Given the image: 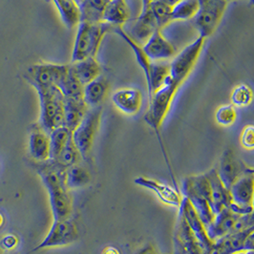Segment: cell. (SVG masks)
Instances as JSON below:
<instances>
[{"mask_svg":"<svg viewBox=\"0 0 254 254\" xmlns=\"http://www.w3.org/2000/svg\"><path fill=\"white\" fill-rule=\"evenodd\" d=\"M66 168L53 162V165L43 166L38 173L48 190L54 220L70 218L72 213V200L65 183Z\"/></svg>","mask_w":254,"mask_h":254,"instance_id":"6da1fadb","label":"cell"},{"mask_svg":"<svg viewBox=\"0 0 254 254\" xmlns=\"http://www.w3.org/2000/svg\"><path fill=\"white\" fill-rule=\"evenodd\" d=\"M113 29L114 26L106 22H79L76 29L71 64L89 58H96L103 38Z\"/></svg>","mask_w":254,"mask_h":254,"instance_id":"7a4b0ae2","label":"cell"},{"mask_svg":"<svg viewBox=\"0 0 254 254\" xmlns=\"http://www.w3.org/2000/svg\"><path fill=\"white\" fill-rule=\"evenodd\" d=\"M181 84L172 79L169 76L163 87L157 90L149 99V106L144 115V122L152 128L160 138V130L169 113L172 102L177 95Z\"/></svg>","mask_w":254,"mask_h":254,"instance_id":"3957f363","label":"cell"},{"mask_svg":"<svg viewBox=\"0 0 254 254\" xmlns=\"http://www.w3.org/2000/svg\"><path fill=\"white\" fill-rule=\"evenodd\" d=\"M36 90L40 102L38 127L50 134L64 125V96L58 86Z\"/></svg>","mask_w":254,"mask_h":254,"instance_id":"277c9868","label":"cell"},{"mask_svg":"<svg viewBox=\"0 0 254 254\" xmlns=\"http://www.w3.org/2000/svg\"><path fill=\"white\" fill-rule=\"evenodd\" d=\"M228 8V0H199V11L193 18L199 36L210 38L220 25Z\"/></svg>","mask_w":254,"mask_h":254,"instance_id":"5b68a950","label":"cell"},{"mask_svg":"<svg viewBox=\"0 0 254 254\" xmlns=\"http://www.w3.org/2000/svg\"><path fill=\"white\" fill-rule=\"evenodd\" d=\"M205 38L199 36L193 42L186 46L169 64L170 76L183 85L190 76L203 51Z\"/></svg>","mask_w":254,"mask_h":254,"instance_id":"8992f818","label":"cell"},{"mask_svg":"<svg viewBox=\"0 0 254 254\" xmlns=\"http://www.w3.org/2000/svg\"><path fill=\"white\" fill-rule=\"evenodd\" d=\"M102 106L89 108L78 127L72 132L73 141L81 158L87 159L93 147L102 119Z\"/></svg>","mask_w":254,"mask_h":254,"instance_id":"52a82bcc","label":"cell"},{"mask_svg":"<svg viewBox=\"0 0 254 254\" xmlns=\"http://www.w3.org/2000/svg\"><path fill=\"white\" fill-rule=\"evenodd\" d=\"M69 71V64H33L25 74L28 82L37 88L59 86Z\"/></svg>","mask_w":254,"mask_h":254,"instance_id":"ba28073f","label":"cell"},{"mask_svg":"<svg viewBox=\"0 0 254 254\" xmlns=\"http://www.w3.org/2000/svg\"><path fill=\"white\" fill-rule=\"evenodd\" d=\"M232 203L231 209L246 215L253 212L254 198V169L249 168L229 189Z\"/></svg>","mask_w":254,"mask_h":254,"instance_id":"9c48e42d","label":"cell"},{"mask_svg":"<svg viewBox=\"0 0 254 254\" xmlns=\"http://www.w3.org/2000/svg\"><path fill=\"white\" fill-rule=\"evenodd\" d=\"M77 238L78 232L76 223L72 219L54 220L49 233L33 252H38L47 248L67 246L76 242Z\"/></svg>","mask_w":254,"mask_h":254,"instance_id":"30bf717a","label":"cell"},{"mask_svg":"<svg viewBox=\"0 0 254 254\" xmlns=\"http://www.w3.org/2000/svg\"><path fill=\"white\" fill-rule=\"evenodd\" d=\"M174 254H208L181 212L174 231Z\"/></svg>","mask_w":254,"mask_h":254,"instance_id":"8fae6325","label":"cell"},{"mask_svg":"<svg viewBox=\"0 0 254 254\" xmlns=\"http://www.w3.org/2000/svg\"><path fill=\"white\" fill-rule=\"evenodd\" d=\"M248 169L249 167L229 148L222 154L219 166L217 167L219 177L229 190Z\"/></svg>","mask_w":254,"mask_h":254,"instance_id":"7c38bea8","label":"cell"},{"mask_svg":"<svg viewBox=\"0 0 254 254\" xmlns=\"http://www.w3.org/2000/svg\"><path fill=\"white\" fill-rule=\"evenodd\" d=\"M134 183L141 188L154 192L162 203L178 209L181 207L184 197L179 192L177 188H172L171 186L161 183L157 180L145 177H138L135 179Z\"/></svg>","mask_w":254,"mask_h":254,"instance_id":"4fadbf2b","label":"cell"},{"mask_svg":"<svg viewBox=\"0 0 254 254\" xmlns=\"http://www.w3.org/2000/svg\"><path fill=\"white\" fill-rule=\"evenodd\" d=\"M206 176L209 182V204L216 215L224 208L231 205V194L229 189L219 177L217 168H213L206 172Z\"/></svg>","mask_w":254,"mask_h":254,"instance_id":"5bb4252c","label":"cell"},{"mask_svg":"<svg viewBox=\"0 0 254 254\" xmlns=\"http://www.w3.org/2000/svg\"><path fill=\"white\" fill-rule=\"evenodd\" d=\"M142 49L149 60L154 63L165 62L175 56V48L162 34L161 30H156L150 38L142 45Z\"/></svg>","mask_w":254,"mask_h":254,"instance_id":"9a60e30c","label":"cell"},{"mask_svg":"<svg viewBox=\"0 0 254 254\" xmlns=\"http://www.w3.org/2000/svg\"><path fill=\"white\" fill-rule=\"evenodd\" d=\"M240 217L241 214L235 212L230 206L224 208L215 215L213 222L206 228L209 239L212 242H216L222 237L232 233Z\"/></svg>","mask_w":254,"mask_h":254,"instance_id":"2e32d148","label":"cell"},{"mask_svg":"<svg viewBox=\"0 0 254 254\" xmlns=\"http://www.w3.org/2000/svg\"><path fill=\"white\" fill-rule=\"evenodd\" d=\"M112 102L124 114L134 116L140 112L142 105V93L134 87L116 90L112 95Z\"/></svg>","mask_w":254,"mask_h":254,"instance_id":"e0dca14e","label":"cell"},{"mask_svg":"<svg viewBox=\"0 0 254 254\" xmlns=\"http://www.w3.org/2000/svg\"><path fill=\"white\" fill-rule=\"evenodd\" d=\"M179 212H181L183 214V216L185 217L187 223L190 227V229L194 232V234L196 235V237L198 238V240L203 245V248L209 254L214 242H212L209 239V237L207 235L206 228L203 225L202 220L196 213L195 209L191 205L190 201L185 197H184V200H183L181 207L179 208Z\"/></svg>","mask_w":254,"mask_h":254,"instance_id":"ac0fdd59","label":"cell"},{"mask_svg":"<svg viewBox=\"0 0 254 254\" xmlns=\"http://www.w3.org/2000/svg\"><path fill=\"white\" fill-rule=\"evenodd\" d=\"M29 151L31 156L38 162L51 160L50 135L39 127L31 132Z\"/></svg>","mask_w":254,"mask_h":254,"instance_id":"d6986e66","label":"cell"},{"mask_svg":"<svg viewBox=\"0 0 254 254\" xmlns=\"http://www.w3.org/2000/svg\"><path fill=\"white\" fill-rule=\"evenodd\" d=\"M183 196L190 201L196 213L202 220L205 228L209 227L215 218V214L208 201L201 194L191 189L185 182L183 183Z\"/></svg>","mask_w":254,"mask_h":254,"instance_id":"ffe728a7","label":"cell"},{"mask_svg":"<svg viewBox=\"0 0 254 254\" xmlns=\"http://www.w3.org/2000/svg\"><path fill=\"white\" fill-rule=\"evenodd\" d=\"M109 91V82L104 76H100L83 88V101L89 108L102 106Z\"/></svg>","mask_w":254,"mask_h":254,"instance_id":"44dd1931","label":"cell"},{"mask_svg":"<svg viewBox=\"0 0 254 254\" xmlns=\"http://www.w3.org/2000/svg\"><path fill=\"white\" fill-rule=\"evenodd\" d=\"M89 107L82 100L64 98V127L72 132L78 127Z\"/></svg>","mask_w":254,"mask_h":254,"instance_id":"7402d4cb","label":"cell"},{"mask_svg":"<svg viewBox=\"0 0 254 254\" xmlns=\"http://www.w3.org/2000/svg\"><path fill=\"white\" fill-rule=\"evenodd\" d=\"M70 64V69L82 85H86L94 79L102 76L101 64L96 58H89Z\"/></svg>","mask_w":254,"mask_h":254,"instance_id":"603a6c76","label":"cell"},{"mask_svg":"<svg viewBox=\"0 0 254 254\" xmlns=\"http://www.w3.org/2000/svg\"><path fill=\"white\" fill-rule=\"evenodd\" d=\"M131 11L127 0H110L103 13V22L123 27L130 19Z\"/></svg>","mask_w":254,"mask_h":254,"instance_id":"cb8c5ba5","label":"cell"},{"mask_svg":"<svg viewBox=\"0 0 254 254\" xmlns=\"http://www.w3.org/2000/svg\"><path fill=\"white\" fill-rule=\"evenodd\" d=\"M110 0H83L79 4L80 22H103V13Z\"/></svg>","mask_w":254,"mask_h":254,"instance_id":"d4e9b609","label":"cell"},{"mask_svg":"<svg viewBox=\"0 0 254 254\" xmlns=\"http://www.w3.org/2000/svg\"><path fill=\"white\" fill-rule=\"evenodd\" d=\"M65 26L68 29L77 27L80 22L79 5L75 0H53Z\"/></svg>","mask_w":254,"mask_h":254,"instance_id":"484cf974","label":"cell"},{"mask_svg":"<svg viewBox=\"0 0 254 254\" xmlns=\"http://www.w3.org/2000/svg\"><path fill=\"white\" fill-rule=\"evenodd\" d=\"M169 76H170L169 64H166L165 62H159V63L153 62L150 75L148 79L146 80V86H147L149 99L157 90L164 86L166 79Z\"/></svg>","mask_w":254,"mask_h":254,"instance_id":"4316f807","label":"cell"},{"mask_svg":"<svg viewBox=\"0 0 254 254\" xmlns=\"http://www.w3.org/2000/svg\"><path fill=\"white\" fill-rule=\"evenodd\" d=\"M49 135L51 140V161L57 162L69 140L72 139V131L63 126L54 129Z\"/></svg>","mask_w":254,"mask_h":254,"instance_id":"83f0119b","label":"cell"},{"mask_svg":"<svg viewBox=\"0 0 254 254\" xmlns=\"http://www.w3.org/2000/svg\"><path fill=\"white\" fill-rule=\"evenodd\" d=\"M62 91L64 98L82 100L83 99V88L84 85L80 83V81L76 78V76L72 73L69 64V71L67 75L64 76V79L58 86Z\"/></svg>","mask_w":254,"mask_h":254,"instance_id":"f1b7e54d","label":"cell"},{"mask_svg":"<svg viewBox=\"0 0 254 254\" xmlns=\"http://www.w3.org/2000/svg\"><path fill=\"white\" fill-rule=\"evenodd\" d=\"M199 11V0H179L172 6V20L193 19Z\"/></svg>","mask_w":254,"mask_h":254,"instance_id":"f546056e","label":"cell"},{"mask_svg":"<svg viewBox=\"0 0 254 254\" xmlns=\"http://www.w3.org/2000/svg\"><path fill=\"white\" fill-rule=\"evenodd\" d=\"M91 177L88 171L80 165H75L66 169L65 183L68 189H79L88 185Z\"/></svg>","mask_w":254,"mask_h":254,"instance_id":"4dcf8cb0","label":"cell"},{"mask_svg":"<svg viewBox=\"0 0 254 254\" xmlns=\"http://www.w3.org/2000/svg\"><path fill=\"white\" fill-rule=\"evenodd\" d=\"M151 11L153 16L155 18L157 28L159 30H163L168 25L172 20V6L165 3L163 0H152L151 1Z\"/></svg>","mask_w":254,"mask_h":254,"instance_id":"1f68e13d","label":"cell"},{"mask_svg":"<svg viewBox=\"0 0 254 254\" xmlns=\"http://www.w3.org/2000/svg\"><path fill=\"white\" fill-rule=\"evenodd\" d=\"M254 100V89L247 83H241L235 86L230 95L231 104L235 107H247Z\"/></svg>","mask_w":254,"mask_h":254,"instance_id":"d6a6232c","label":"cell"},{"mask_svg":"<svg viewBox=\"0 0 254 254\" xmlns=\"http://www.w3.org/2000/svg\"><path fill=\"white\" fill-rule=\"evenodd\" d=\"M237 110L234 105L230 104H225L221 105L217 109L215 113V120L217 124L222 127H231L235 124L237 120Z\"/></svg>","mask_w":254,"mask_h":254,"instance_id":"836d02e7","label":"cell"},{"mask_svg":"<svg viewBox=\"0 0 254 254\" xmlns=\"http://www.w3.org/2000/svg\"><path fill=\"white\" fill-rule=\"evenodd\" d=\"M80 154L78 152L77 148L73 141V138L69 140V142L67 143V145L65 146L64 151L61 154L59 160L55 163L62 165L64 168H68L71 167L73 165H76L78 160L80 159Z\"/></svg>","mask_w":254,"mask_h":254,"instance_id":"e575fe53","label":"cell"},{"mask_svg":"<svg viewBox=\"0 0 254 254\" xmlns=\"http://www.w3.org/2000/svg\"><path fill=\"white\" fill-rule=\"evenodd\" d=\"M240 143L247 150H254V125H248L243 128Z\"/></svg>","mask_w":254,"mask_h":254,"instance_id":"d590c367","label":"cell"},{"mask_svg":"<svg viewBox=\"0 0 254 254\" xmlns=\"http://www.w3.org/2000/svg\"><path fill=\"white\" fill-rule=\"evenodd\" d=\"M18 244V238L14 234H8L2 238L0 242V246L4 250H13Z\"/></svg>","mask_w":254,"mask_h":254,"instance_id":"8d00e7d4","label":"cell"},{"mask_svg":"<svg viewBox=\"0 0 254 254\" xmlns=\"http://www.w3.org/2000/svg\"><path fill=\"white\" fill-rule=\"evenodd\" d=\"M134 254H159L152 244H146L136 251Z\"/></svg>","mask_w":254,"mask_h":254,"instance_id":"74e56055","label":"cell"},{"mask_svg":"<svg viewBox=\"0 0 254 254\" xmlns=\"http://www.w3.org/2000/svg\"><path fill=\"white\" fill-rule=\"evenodd\" d=\"M245 251H254V227L249 232L245 242Z\"/></svg>","mask_w":254,"mask_h":254,"instance_id":"f35d334b","label":"cell"},{"mask_svg":"<svg viewBox=\"0 0 254 254\" xmlns=\"http://www.w3.org/2000/svg\"><path fill=\"white\" fill-rule=\"evenodd\" d=\"M102 254H121L120 251L115 248V247H107L106 249H104Z\"/></svg>","mask_w":254,"mask_h":254,"instance_id":"ab89813d","label":"cell"},{"mask_svg":"<svg viewBox=\"0 0 254 254\" xmlns=\"http://www.w3.org/2000/svg\"><path fill=\"white\" fill-rule=\"evenodd\" d=\"M248 220H249V224L251 226V228L254 227V206H253V212L251 214H248Z\"/></svg>","mask_w":254,"mask_h":254,"instance_id":"60d3db41","label":"cell"},{"mask_svg":"<svg viewBox=\"0 0 254 254\" xmlns=\"http://www.w3.org/2000/svg\"><path fill=\"white\" fill-rule=\"evenodd\" d=\"M3 223H4V219H3V216H2V214L0 213V227L3 225Z\"/></svg>","mask_w":254,"mask_h":254,"instance_id":"b9f144b4","label":"cell"},{"mask_svg":"<svg viewBox=\"0 0 254 254\" xmlns=\"http://www.w3.org/2000/svg\"><path fill=\"white\" fill-rule=\"evenodd\" d=\"M233 254H248V253L246 251H242V252H238V253H235Z\"/></svg>","mask_w":254,"mask_h":254,"instance_id":"7bdbcfd3","label":"cell"},{"mask_svg":"<svg viewBox=\"0 0 254 254\" xmlns=\"http://www.w3.org/2000/svg\"><path fill=\"white\" fill-rule=\"evenodd\" d=\"M75 1H76V3L79 5V4H80V3H81L83 0H75Z\"/></svg>","mask_w":254,"mask_h":254,"instance_id":"ee69618b","label":"cell"},{"mask_svg":"<svg viewBox=\"0 0 254 254\" xmlns=\"http://www.w3.org/2000/svg\"><path fill=\"white\" fill-rule=\"evenodd\" d=\"M247 253H248V254H254V251H249Z\"/></svg>","mask_w":254,"mask_h":254,"instance_id":"f6af8a7d","label":"cell"}]
</instances>
